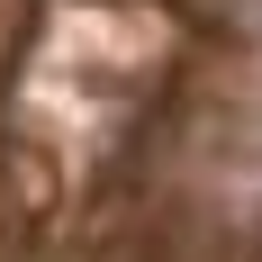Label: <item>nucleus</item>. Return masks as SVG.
Masks as SVG:
<instances>
[]
</instances>
